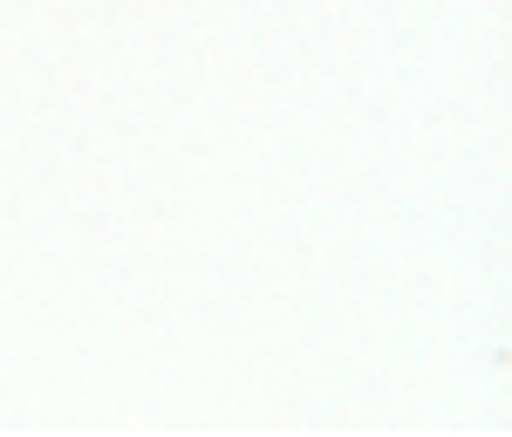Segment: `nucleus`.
Instances as JSON below:
<instances>
[]
</instances>
